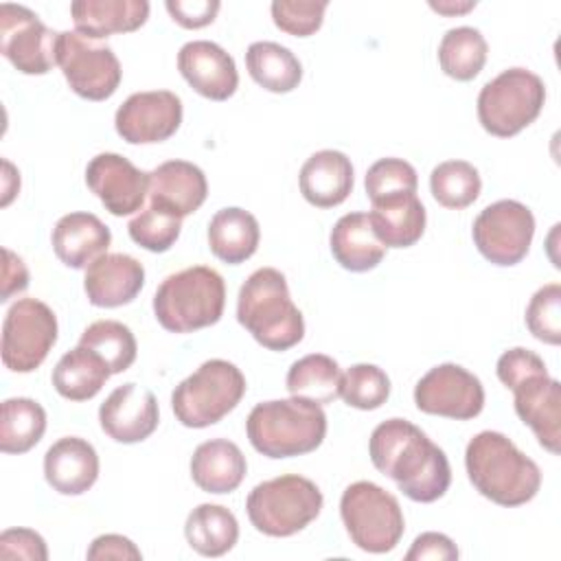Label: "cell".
<instances>
[{
  "label": "cell",
  "instance_id": "obj_1",
  "mask_svg": "<svg viewBox=\"0 0 561 561\" xmlns=\"http://www.w3.org/2000/svg\"><path fill=\"white\" fill-rule=\"evenodd\" d=\"M368 454L375 469L392 478L412 502H436L451 484L445 451L405 419L379 423L370 434Z\"/></svg>",
  "mask_w": 561,
  "mask_h": 561
},
{
  "label": "cell",
  "instance_id": "obj_2",
  "mask_svg": "<svg viewBox=\"0 0 561 561\" xmlns=\"http://www.w3.org/2000/svg\"><path fill=\"white\" fill-rule=\"evenodd\" d=\"M465 467L476 491L500 506H522L541 486L537 462L493 430H484L469 440Z\"/></svg>",
  "mask_w": 561,
  "mask_h": 561
},
{
  "label": "cell",
  "instance_id": "obj_3",
  "mask_svg": "<svg viewBox=\"0 0 561 561\" xmlns=\"http://www.w3.org/2000/svg\"><path fill=\"white\" fill-rule=\"evenodd\" d=\"M237 320L270 351H287L305 335V320L289 296L287 278L274 267L252 272L241 285Z\"/></svg>",
  "mask_w": 561,
  "mask_h": 561
},
{
  "label": "cell",
  "instance_id": "obj_4",
  "mask_svg": "<svg viewBox=\"0 0 561 561\" xmlns=\"http://www.w3.org/2000/svg\"><path fill=\"white\" fill-rule=\"evenodd\" d=\"M252 447L267 458H291L318 449L327 436L322 405L291 397L263 401L252 408L245 421Z\"/></svg>",
  "mask_w": 561,
  "mask_h": 561
},
{
  "label": "cell",
  "instance_id": "obj_5",
  "mask_svg": "<svg viewBox=\"0 0 561 561\" xmlns=\"http://www.w3.org/2000/svg\"><path fill=\"white\" fill-rule=\"evenodd\" d=\"M226 305V285L217 270L193 265L169 274L153 296V313L171 333H193L219 322Z\"/></svg>",
  "mask_w": 561,
  "mask_h": 561
},
{
  "label": "cell",
  "instance_id": "obj_6",
  "mask_svg": "<svg viewBox=\"0 0 561 561\" xmlns=\"http://www.w3.org/2000/svg\"><path fill=\"white\" fill-rule=\"evenodd\" d=\"M322 491L309 478L285 473L256 484L245 511L252 526L267 537H291L307 528L322 511Z\"/></svg>",
  "mask_w": 561,
  "mask_h": 561
},
{
  "label": "cell",
  "instance_id": "obj_7",
  "mask_svg": "<svg viewBox=\"0 0 561 561\" xmlns=\"http://www.w3.org/2000/svg\"><path fill=\"white\" fill-rule=\"evenodd\" d=\"M245 388V377L232 362L208 359L175 386L171 408L184 427L202 430L232 412L243 399Z\"/></svg>",
  "mask_w": 561,
  "mask_h": 561
},
{
  "label": "cell",
  "instance_id": "obj_8",
  "mask_svg": "<svg viewBox=\"0 0 561 561\" xmlns=\"http://www.w3.org/2000/svg\"><path fill=\"white\" fill-rule=\"evenodd\" d=\"M340 515L351 541L370 554L394 550L405 530L397 497L368 480L353 482L344 489Z\"/></svg>",
  "mask_w": 561,
  "mask_h": 561
},
{
  "label": "cell",
  "instance_id": "obj_9",
  "mask_svg": "<svg viewBox=\"0 0 561 561\" xmlns=\"http://www.w3.org/2000/svg\"><path fill=\"white\" fill-rule=\"evenodd\" d=\"M543 103V79L526 68H508L482 85L478 118L491 136L511 138L539 116Z\"/></svg>",
  "mask_w": 561,
  "mask_h": 561
},
{
  "label": "cell",
  "instance_id": "obj_10",
  "mask_svg": "<svg viewBox=\"0 0 561 561\" xmlns=\"http://www.w3.org/2000/svg\"><path fill=\"white\" fill-rule=\"evenodd\" d=\"M57 342L55 311L37 298L15 300L2 322V364L13 373L35 370Z\"/></svg>",
  "mask_w": 561,
  "mask_h": 561
},
{
  "label": "cell",
  "instance_id": "obj_11",
  "mask_svg": "<svg viewBox=\"0 0 561 561\" xmlns=\"http://www.w3.org/2000/svg\"><path fill=\"white\" fill-rule=\"evenodd\" d=\"M57 66L70 90L88 101H105L121 85V61L110 46L94 44L77 31H61L57 42Z\"/></svg>",
  "mask_w": 561,
  "mask_h": 561
},
{
  "label": "cell",
  "instance_id": "obj_12",
  "mask_svg": "<svg viewBox=\"0 0 561 561\" xmlns=\"http://www.w3.org/2000/svg\"><path fill=\"white\" fill-rule=\"evenodd\" d=\"M478 252L493 265H517L530 250L535 237V217L530 208L517 199H500L489 204L471 228Z\"/></svg>",
  "mask_w": 561,
  "mask_h": 561
},
{
  "label": "cell",
  "instance_id": "obj_13",
  "mask_svg": "<svg viewBox=\"0 0 561 561\" xmlns=\"http://www.w3.org/2000/svg\"><path fill=\"white\" fill-rule=\"evenodd\" d=\"M59 33L48 28L35 11L0 4V53L24 75H46L57 64Z\"/></svg>",
  "mask_w": 561,
  "mask_h": 561
},
{
  "label": "cell",
  "instance_id": "obj_14",
  "mask_svg": "<svg viewBox=\"0 0 561 561\" xmlns=\"http://www.w3.org/2000/svg\"><path fill=\"white\" fill-rule=\"evenodd\" d=\"M414 403L425 414L469 421L484 408L482 381L458 364L430 368L414 388Z\"/></svg>",
  "mask_w": 561,
  "mask_h": 561
},
{
  "label": "cell",
  "instance_id": "obj_15",
  "mask_svg": "<svg viewBox=\"0 0 561 561\" xmlns=\"http://www.w3.org/2000/svg\"><path fill=\"white\" fill-rule=\"evenodd\" d=\"M182 123V101L169 90L134 92L116 110L114 127L129 145H153L171 138Z\"/></svg>",
  "mask_w": 561,
  "mask_h": 561
},
{
  "label": "cell",
  "instance_id": "obj_16",
  "mask_svg": "<svg viewBox=\"0 0 561 561\" xmlns=\"http://www.w3.org/2000/svg\"><path fill=\"white\" fill-rule=\"evenodd\" d=\"M85 184L116 217L142 208L149 193V173L140 171L121 153H99L85 167Z\"/></svg>",
  "mask_w": 561,
  "mask_h": 561
},
{
  "label": "cell",
  "instance_id": "obj_17",
  "mask_svg": "<svg viewBox=\"0 0 561 561\" xmlns=\"http://www.w3.org/2000/svg\"><path fill=\"white\" fill-rule=\"evenodd\" d=\"M160 421L158 401L151 390L136 383L114 388L99 408L101 430L116 443H140L149 438Z\"/></svg>",
  "mask_w": 561,
  "mask_h": 561
},
{
  "label": "cell",
  "instance_id": "obj_18",
  "mask_svg": "<svg viewBox=\"0 0 561 561\" xmlns=\"http://www.w3.org/2000/svg\"><path fill=\"white\" fill-rule=\"evenodd\" d=\"M178 70L197 94L210 101L230 99L239 85L234 59L208 39L186 42L178 53Z\"/></svg>",
  "mask_w": 561,
  "mask_h": 561
},
{
  "label": "cell",
  "instance_id": "obj_19",
  "mask_svg": "<svg viewBox=\"0 0 561 561\" xmlns=\"http://www.w3.org/2000/svg\"><path fill=\"white\" fill-rule=\"evenodd\" d=\"M513 390L515 412L528 425L539 445L550 454H559L561 443V386L548 373H539L519 381Z\"/></svg>",
  "mask_w": 561,
  "mask_h": 561
},
{
  "label": "cell",
  "instance_id": "obj_20",
  "mask_svg": "<svg viewBox=\"0 0 561 561\" xmlns=\"http://www.w3.org/2000/svg\"><path fill=\"white\" fill-rule=\"evenodd\" d=\"M145 285V267L129 254H103L85 267L83 289L88 302L94 307L129 305Z\"/></svg>",
  "mask_w": 561,
  "mask_h": 561
},
{
  "label": "cell",
  "instance_id": "obj_21",
  "mask_svg": "<svg viewBox=\"0 0 561 561\" xmlns=\"http://www.w3.org/2000/svg\"><path fill=\"white\" fill-rule=\"evenodd\" d=\"M208 195L204 171L186 160H167L149 173V193L153 206H160L180 219L195 213Z\"/></svg>",
  "mask_w": 561,
  "mask_h": 561
},
{
  "label": "cell",
  "instance_id": "obj_22",
  "mask_svg": "<svg viewBox=\"0 0 561 561\" xmlns=\"http://www.w3.org/2000/svg\"><path fill=\"white\" fill-rule=\"evenodd\" d=\"M44 478L61 495H81L99 478L96 449L79 436H64L44 456Z\"/></svg>",
  "mask_w": 561,
  "mask_h": 561
},
{
  "label": "cell",
  "instance_id": "obj_23",
  "mask_svg": "<svg viewBox=\"0 0 561 561\" xmlns=\"http://www.w3.org/2000/svg\"><path fill=\"white\" fill-rule=\"evenodd\" d=\"M50 241L57 259L64 265L85 270L99 256L107 254L112 232L92 213H68L55 224Z\"/></svg>",
  "mask_w": 561,
  "mask_h": 561
},
{
  "label": "cell",
  "instance_id": "obj_24",
  "mask_svg": "<svg viewBox=\"0 0 561 561\" xmlns=\"http://www.w3.org/2000/svg\"><path fill=\"white\" fill-rule=\"evenodd\" d=\"M302 197L318 208L340 206L353 191L351 158L337 149L311 153L298 175Z\"/></svg>",
  "mask_w": 561,
  "mask_h": 561
},
{
  "label": "cell",
  "instance_id": "obj_25",
  "mask_svg": "<svg viewBox=\"0 0 561 561\" xmlns=\"http://www.w3.org/2000/svg\"><path fill=\"white\" fill-rule=\"evenodd\" d=\"M70 15L79 35L103 39L116 33H131L149 18L147 0H77Z\"/></svg>",
  "mask_w": 561,
  "mask_h": 561
},
{
  "label": "cell",
  "instance_id": "obj_26",
  "mask_svg": "<svg viewBox=\"0 0 561 561\" xmlns=\"http://www.w3.org/2000/svg\"><path fill=\"white\" fill-rule=\"evenodd\" d=\"M243 451L226 438H213L195 447L191 456V478L206 493H232L245 478Z\"/></svg>",
  "mask_w": 561,
  "mask_h": 561
},
{
  "label": "cell",
  "instance_id": "obj_27",
  "mask_svg": "<svg viewBox=\"0 0 561 561\" xmlns=\"http://www.w3.org/2000/svg\"><path fill=\"white\" fill-rule=\"evenodd\" d=\"M329 245L333 259L348 272L375 270L386 254L366 213H348L340 217L329 234Z\"/></svg>",
  "mask_w": 561,
  "mask_h": 561
},
{
  "label": "cell",
  "instance_id": "obj_28",
  "mask_svg": "<svg viewBox=\"0 0 561 561\" xmlns=\"http://www.w3.org/2000/svg\"><path fill=\"white\" fill-rule=\"evenodd\" d=\"M259 241L261 228L256 217L239 206L221 208L208 221V248L228 265L248 261L256 252Z\"/></svg>",
  "mask_w": 561,
  "mask_h": 561
},
{
  "label": "cell",
  "instance_id": "obj_29",
  "mask_svg": "<svg viewBox=\"0 0 561 561\" xmlns=\"http://www.w3.org/2000/svg\"><path fill=\"white\" fill-rule=\"evenodd\" d=\"M375 237L383 248H410L425 232V208L416 193L373 204L368 213Z\"/></svg>",
  "mask_w": 561,
  "mask_h": 561
},
{
  "label": "cell",
  "instance_id": "obj_30",
  "mask_svg": "<svg viewBox=\"0 0 561 561\" xmlns=\"http://www.w3.org/2000/svg\"><path fill=\"white\" fill-rule=\"evenodd\" d=\"M107 364L90 348L75 346L53 368V386L68 401H88L110 379Z\"/></svg>",
  "mask_w": 561,
  "mask_h": 561
},
{
  "label": "cell",
  "instance_id": "obj_31",
  "mask_svg": "<svg viewBox=\"0 0 561 561\" xmlns=\"http://www.w3.org/2000/svg\"><path fill=\"white\" fill-rule=\"evenodd\" d=\"M184 535L188 546L202 557H221L234 548L239 522L221 504H199L188 513Z\"/></svg>",
  "mask_w": 561,
  "mask_h": 561
},
{
  "label": "cell",
  "instance_id": "obj_32",
  "mask_svg": "<svg viewBox=\"0 0 561 561\" xmlns=\"http://www.w3.org/2000/svg\"><path fill=\"white\" fill-rule=\"evenodd\" d=\"M245 68L250 77L267 92L285 94L298 88L302 66L298 57L276 42H254L245 50Z\"/></svg>",
  "mask_w": 561,
  "mask_h": 561
},
{
  "label": "cell",
  "instance_id": "obj_33",
  "mask_svg": "<svg viewBox=\"0 0 561 561\" xmlns=\"http://www.w3.org/2000/svg\"><path fill=\"white\" fill-rule=\"evenodd\" d=\"M342 370L337 362L322 353H311L296 359L289 370L285 386L291 397L313 401L318 405L333 403L340 397Z\"/></svg>",
  "mask_w": 561,
  "mask_h": 561
},
{
  "label": "cell",
  "instance_id": "obj_34",
  "mask_svg": "<svg viewBox=\"0 0 561 561\" xmlns=\"http://www.w3.org/2000/svg\"><path fill=\"white\" fill-rule=\"evenodd\" d=\"M46 432V410L28 397L2 401L0 449L4 454H24L33 449Z\"/></svg>",
  "mask_w": 561,
  "mask_h": 561
},
{
  "label": "cell",
  "instance_id": "obj_35",
  "mask_svg": "<svg viewBox=\"0 0 561 561\" xmlns=\"http://www.w3.org/2000/svg\"><path fill=\"white\" fill-rule=\"evenodd\" d=\"M486 39L473 26L449 28L438 44L440 70L456 81H471L486 64Z\"/></svg>",
  "mask_w": 561,
  "mask_h": 561
},
{
  "label": "cell",
  "instance_id": "obj_36",
  "mask_svg": "<svg viewBox=\"0 0 561 561\" xmlns=\"http://www.w3.org/2000/svg\"><path fill=\"white\" fill-rule=\"evenodd\" d=\"M430 191L440 206L460 210L478 199L482 191V180L471 162L445 160L432 169Z\"/></svg>",
  "mask_w": 561,
  "mask_h": 561
},
{
  "label": "cell",
  "instance_id": "obj_37",
  "mask_svg": "<svg viewBox=\"0 0 561 561\" xmlns=\"http://www.w3.org/2000/svg\"><path fill=\"white\" fill-rule=\"evenodd\" d=\"M79 344L94 351L107 364L112 375L127 370L138 351L131 329L118 320H96L88 324Z\"/></svg>",
  "mask_w": 561,
  "mask_h": 561
},
{
  "label": "cell",
  "instance_id": "obj_38",
  "mask_svg": "<svg viewBox=\"0 0 561 561\" xmlns=\"http://www.w3.org/2000/svg\"><path fill=\"white\" fill-rule=\"evenodd\" d=\"M340 397L357 410H377L390 397V379L375 364H353L342 373Z\"/></svg>",
  "mask_w": 561,
  "mask_h": 561
},
{
  "label": "cell",
  "instance_id": "obj_39",
  "mask_svg": "<svg viewBox=\"0 0 561 561\" xmlns=\"http://www.w3.org/2000/svg\"><path fill=\"white\" fill-rule=\"evenodd\" d=\"M364 186L370 204H379L386 199L416 193L419 178L410 162L401 158H381L368 167Z\"/></svg>",
  "mask_w": 561,
  "mask_h": 561
},
{
  "label": "cell",
  "instance_id": "obj_40",
  "mask_svg": "<svg viewBox=\"0 0 561 561\" xmlns=\"http://www.w3.org/2000/svg\"><path fill=\"white\" fill-rule=\"evenodd\" d=\"M182 230V219L160 206L149 204L129 224L127 232L134 243L149 252H167L178 241Z\"/></svg>",
  "mask_w": 561,
  "mask_h": 561
},
{
  "label": "cell",
  "instance_id": "obj_41",
  "mask_svg": "<svg viewBox=\"0 0 561 561\" xmlns=\"http://www.w3.org/2000/svg\"><path fill=\"white\" fill-rule=\"evenodd\" d=\"M528 331L546 344L561 342V285L548 283L539 287L526 307Z\"/></svg>",
  "mask_w": 561,
  "mask_h": 561
},
{
  "label": "cell",
  "instance_id": "obj_42",
  "mask_svg": "<svg viewBox=\"0 0 561 561\" xmlns=\"http://www.w3.org/2000/svg\"><path fill=\"white\" fill-rule=\"evenodd\" d=\"M327 7V0H276L270 9L274 24L283 33L294 37H309L322 26Z\"/></svg>",
  "mask_w": 561,
  "mask_h": 561
},
{
  "label": "cell",
  "instance_id": "obj_43",
  "mask_svg": "<svg viewBox=\"0 0 561 561\" xmlns=\"http://www.w3.org/2000/svg\"><path fill=\"white\" fill-rule=\"evenodd\" d=\"M495 373H497V379L506 388H515L526 377L548 373V370H546L543 359L537 353H533L528 348H522V346H515V348H508L500 355Z\"/></svg>",
  "mask_w": 561,
  "mask_h": 561
},
{
  "label": "cell",
  "instance_id": "obj_44",
  "mask_svg": "<svg viewBox=\"0 0 561 561\" xmlns=\"http://www.w3.org/2000/svg\"><path fill=\"white\" fill-rule=\"evenodd\" d=\"M0 557L2 559L46 561L48 548L39 533L31 530V528H9L0 535Z\"/></svg>",
  "mask_w": 561,
  "mask_h": 561
},
{
  "label": "cell",
  "instance_id": "obj_45",
  "mask_svg": "<svg viewBox=\"0 0 561 561\" xmlns=\"http://www.w3.org/2000/svg\"><path fill=\"white\" fill-rule=\"evenodd\" d=\"M164 7L180 26L202 28L215 20L221 4L217 0H167Z\"/></svg>",
  "mask_w": 561,
  "mask_h": 561
},
{
  "label": "cell",
  "instance_id": "obj_46",
  "mask_svg": "<svg viewBox=\"0 0 561 561\" xmlns=\"http://www.w3.org/2000/svg\"><path fill=\"white\" fill-rule=\"evenodd\" d=\"M458 554L460 552H458L456 543L447 535H443V533H423L414 539L405 559L408 561H423V559L451 561V559H458Z\"/></svg>",
  "mask_w": 561,
  "mask_h": 561
},
{
  "label": "cell",
  "instance_id": "obj_47",
  "mask_svg": "<svg viewBox=\"0 0 561 561\" xmlns=\"http://www.w3.org/2000/svg\"><path fill=\"white\" fill-rule=\"evenodd\" d=\"M88 559L90 561H103V559H131L138 561L142 559L140 550L136 548V543L123 535H101L96 537L90 548H88Z\"/></svg>",
  "mask_w": 561,
  "mask_h": 561
},
{
  "label": "cell",
  "instance_id": "obj_48",
  "mask_svg": "<svg viewBox=\"0 0 561 561\" xmlns=\"http://www.w3.org/2000/svg\"><path fill=\"white\" fill-rule=\"evenodd\" d=\"M2 294L0 300H9L13 294H20L28 287V270L24 261L13 254L9 248H2Z\"/></svg>",
  "mask_w": 561,
  "mask_h": 561
},
{
  "label": "cell",
  "instance_id": "obj_49",
  "mask_svg": "<svg viewBox=\"0 0 561 561\" xmlns=\"http://www.w3.org/2000/svg\"><path fill=\"white\" fill-rule=\"evenodd\" d=\"M430 7H432L434 11H438V13L454 15V13H467V11H471V9L476 7V2H449V0H445V2H430Z\"/></svg>",
  "mask_w": 561,
  "mask_h": 561
}]
</instances>
